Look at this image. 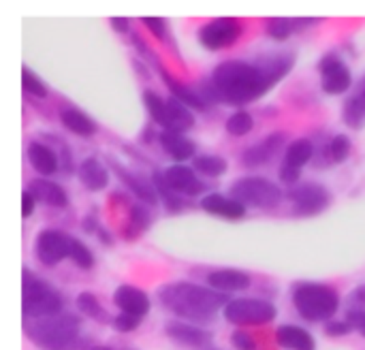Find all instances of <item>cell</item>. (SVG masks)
Masks as SVG:
<instances>
[{"instance_id": "6da1fadb", "label": "cell", "mask_w": 365, "mask_h": 350, "mask_svg": "<svg viewBox=\"0 0 365 350\" xmlns=\"http://www.w3.org/2000/svg\"><path fill=\"white\" fill-rule=\"evenodd\" d=\"M293 66V53L259 56L255 62L227 60L214 68L210 83L216 90L218 101L242 107L265 96L274 86H278L289 75Z\"/></svg>"}, {"instance_id": "7a4b0ae2", "label": "cell", "mask_w": 365, "mask_h": 350, "mask_svg": "<svg viewBox=\"0 0 365 350\" xmlns=\"http://www.w3.org/2000/svg\"><path fill=\"white\" fill-rule=\"evenodd\" d=\"M231 299L227 295L195 282H169L158 289V304L186 323H210Z\"/></svg>"}, {"instance_id": "3957f363", "label": "cell", "mask_w": 365, "mask_h": 350, "mask_svg": "<svg viewBox=\"0 0 365 350\" xmlns=\"http://www.w3.org/2000/svg\"><path fill=\"white\" fill-rule=\"evenodd\" d=\"M26 338L41 350H81V321L75 314H56L47 319L26 321Z\"/></svg>"}, {"instance_id": "277c9868", "label": "cell", "mask_w": 365, "mask_h": 350, "mask_svg": "<svg viewBox=\"0 0 365 350\" xmlns=\"http://www.w3.org/2000/svg\"><path fill=\"white\" fill-rule=\"evenodd\" d=\"M293 306L308 323H329L340 310V295L329 284L299 282L293 287Z\"/></svg>"}, {"instance_id": "5b68a950", "label": "cell", "mask_w": 365, "mask_h": 350, "mask_svg": "<svg viewBox=\"0 0 365 350\" xmlns=\"http://www.w3.org/2000/svg\"><path fill=\"white\" fill-rule=\"evenodd\" d=\"M64 299L45 278L36 276L30 269H24L21 276V310L26 321L47 319L62 314Z\"/></svg>"}, {"instance_id": "8992f818", "label": "cell", "mask_w": 365, "mask_h": 350, "mask_svg": "<svg viewBox=\"0 0 365 350\" xmlns=\"http://www.w3.org/2000/svg\"><path fill=\"white\" fill-rule=\"evenodd\" d=\"M229 195L237 199L246 207H257V210H274L282 203L284 192L282 188L261 175H248L240 177L231 184Z\"/></svg>"}, {"instance_id": "52a82bcc", "label": "cell", "mask_w": 365, "mask_h": 350, "mask_svg": "<svg viewBox=\"0 0 365 350\" xmlns=\"http://www.w3.org/2000/svg\"><path fill=\"white\" fill-rule=\"evenodd\" d=\"M225 321L235 325L237 329L240 327H246V325H267L272 323L276 316H278V308L267 302V299H261V297H237V299H231L225 310Z\"/></svg>"}, {"instance_id": "ba28073f", "label": "cell", "mask_w": 365, "mask_h": 350, "mask_svg": "<svg viewBox=\"0 0 365 350\" xmlns=\"http://www.w3.org/2000/svg\"><path fill=\"white\" fill-rule=\"evenodd\" d=\"M242 34H244V24L237 17H216L203 24L197 32L201 47L210 51H220L235 45Z\"/></svg>"}, {"instance_id": "9c48e42d", "label": "cell", "mask_w": 365, "mask_h": 350, "mask_svg": "<svg viewBox=\"0 0 365 350\" xmlns=\"http://www.w3.org/2000/svg\"><path fill=\"white\" fill-rule=\"evenodd\" d=\"M287 199L293 203L295 214L299 216H317L327 210L331 203V192L323 184L317 182H304L297 186H291L287 192Z\"/></svg>"}, {"instance_id": "30bf717a", "label": "cell", "mask_w": 365, "mask_h": 350, "mask_svg": "<svg viewBox=\"0 0 365 350\" xmlns=\"http://www.w3.org/2000/svg\"><path fill=\"white\" fill-rule=\"evenodd\" d=\"M319 75H321V90L329 96H340L349 92L353 86V73L349 64L336 53H325L319 60Z\"/></svg>"}, {"instance_id": "8fae6325", "label": "cell", "mask_w": 365, "mask_h": 350, "mask_svg": "<svg viewBox=\"0 0 365 350\" xmlns=\"http://www.w3.org/2000/svg\"><path fill=\"white\" fill-rule=\"evenodd\" d=\"M71 237L68 233H62L58 229H43L34 240V254L45 267H56L60 261L68 259L71 250Z\"/></svg>"}, {"instance_id": "7c38bea8", "label": "cell", "mask_w": 365, "mask_h": 350, "mask_svg": "<svg viewBox=\"0 0 365 350\" xmlns=\"http://www.w3.org/2000/svg\"><path fill=\"white\" fill-rule=\"evenodd\" d=\"M287 135L284 133H272L265 139H261L259 143L246 148L242 152V165L246 169H257V167H265L269 165L282 150H287Z\"/></svg>"}, {"instance_id": "4fadbf2b", "label": "cell", "mask_w": 365, "mask_h": 350, "mask_svg": "<svg viewBox=\"0 0 365 350\" xmlns=\"http://www.w3.org/2000/svg\"><path fill=\"white\" fill-rule=\"evenodd\" d=\"M163 177L169 184V188L173 192H178L180 197L192 199V197H199V195L205 192V184L201 182L199 173L192 167L175 163V165H171V167H167L163 171Z\"/></svg>"}, {"instance_id": "5bb4252c", "label": "cell", "mask_w": 365, "mask_h": 350, "mask_svg": "<svg viewBox=\"0 0 365 350\" xmlns=\"http://www.w3.org/2000/svg\"><path fill=\"white\" fill-rule=\"evenodd\" d=\"M113 304L122 314L135 316L139 321H143L150 314V308H152L148 293L143 289H139V287H133V284H120L113 291Z\"/></svg>"}, {"instance_id": "9a60e30c", "label": "cell", "mask_w": 365, "mask_h": 350, "mask_svg": "<svg viewBox=\"0 0 365 350\" xmlns=\"http://www.w3.org/2000/svg\"><path fill=\"white\" fill-rule=\"evenodd\" d=\"M165 334L173 342H178L182 346H190V349H205L212 342L210 331L201 329L195 323H186V321H169L165 325Z\"/></svg>"}, {"instance_id": "2e32d148", "label": "cell", "mask_w": 365, "mask_h": 350, "mask_svg": "<svg viewBox=\"0 0 365 350\" xmlns=\"http://www.w3.org/2000/svg\"><path fill=\"white\" fill-rule=\"evenodd\" d=\"M252 284L250 274H246L244 269H233V267H225V269H214L207 274V287L218 291V293H240L246 291Z\"/></svg>"}, {"instance_id": "e0dca14e", "label": "cell", "mask_w": 365, "mask_h": 350, "mask_svg": "<svg viewBox=\"0 0 365 350\" xmlns=\"http://www.w3.org/2000/svg\"><path fill=\"white\" fill-rule=\"evenodd\" d=\"M201 210L218 216V218H227V220H240L246 216V205H242L237 199L227 197L222 192H210L201 199Z\"/></svg>"}, {"instance_id": "ac0fdd59", "label": "cell", "mask_w": 365, "mask_h": 350, "mask_svg": "<svg viewBox=\"0 0 365 350\" xmlns=\"http://www.w3.org/2000/svg\"><path fill=\"white\" fill-rule=\"evenodd\" d=\"M26 156H28L30 167L43 177H51L53 173L60 171V158L51 145H45L41 141H32L26 150Z\"/></svg>"}, {"instance_id": "d6986e66", "label": "cell", "mask_w": 365, "mask_h": 350, "mask_svg": "<svg viewBox=\"0 0 365 350\" xmlns=\"http://www.w3.org/2000/svg\"><path fill=\"white\" fill-rule=\"evenodd\" d=\"M342 122L353 130L365 128V75L355 83V88L351 90V94L344 101Z\"/></svg>"}, {"instance_id": "ffe728a7", "label": "cell", "mask_w": 365, "mask_h": 350, "mask_svg": "<svg viewBox=\"0 0 365 350\" xmlns=\"http://www.w3.org/2000/svg\"><path fill=\"white\" fill-rule=\"evenodd\" d=\"M77 177L90 192H101L109 186V169L96 156H88L79 163Z\"/></svg>"}, {"instance_id": "44dd1931", "label": "cell", "mask_w": 365, "mask_h": 350, "mask_svg": "<svg viewBox=\"0 0 365 350\" xmlns=\"http://www.w3.org/2000/svg\"><path fill=\"white\" fill-rule=\"evenodd\" d=\"M113 171L118 173V177L122 180V184L145 205H156L158 203V192L154 188V184H150L145 177H141L139 173L126 169V167H120L118 163H113Z\"/></svg>"}, {"instance_id": "7402d4cb", "label": "cell", "mask_w": 365, "mask_h": 350, "mask_svg": "<svg viewBox=\"0 0 365 350\" xmlns=\"http://www.w3.org/2000/svg\"><path fill=\"white\" fill-rule=\"evenodd\" d=\"M28 190L34 195L36 201L49 205V207H56V210H62L68 205V195L66 190L58 184V182H51L47 177H36L30 182Z\"/></svg>"}, {"instance_id": "603a6c76", "label": "cell", "mask_w": 365, "mask_h": 350, "mask_svg": "<svg viewBox=\"0 0 365 350\" xmlns=\"http://www.w3.org/2000/svg\"><path fill=\"white\" fill-rule=\"evenodd\" d=\"M158 141L163 145V150L173 158L178 160L180 165L184 160H195V154H197V143L192 139H188L186 135L182 133H171V130H163L158 135Z\"/></svg>"}, {"instance_id": "cb8c5ba5", "label": "cell", "mask_w": 365, "mask_h": 350, "mask_svg": "<svg viewBox=\"0 0 365 350\" xmlns=\"http://www.w3.org/2000/svg\"><path fill=\"white\" fill-rule=\"evenodd\" d=\"M160 77H163L165 86L169 88L171 96L178 98L180 103H184L188 109H197V111H205V109H207L210 103L203 98V94H201L199 90H195V88H190V86H186V83H182V81H178V79L171 77L165 68H160Z\"/></svg>"}, {"instance_id": "d4e9b609", "label": "cell", "mask_w": 365, "mask_h": 350, "mask_svg": "<svg viewBox=\"0 0 365 350\" xmlns=\"http://www.w3.org/2000/svg\"><path fill=\"white\" fill-rule=\"evenodd\" d=\"M276 342L284 350H317L314 336L299 325H280L276 329Z\"/></svg>"}, {"instance_id": "484cf974", "label": "cell", "mask_w": 365, "mask_h": 350, "mask_svg": "<svg viewBox=\"0 0 365 350\" xmlns=\"http://www.w3.org/2000/svg\"><path fill=\"white\" fill-rule=\"evenodd\" d=\"M195 113L192 109H188L184 103H180L178 98L169 96L167 98V124L163 130H171V133H186L190 128H195Z\"/></svg>"}, {"instance_id": "4316f807", "label": "cell", "mask_w": 365, "mask_h": 350, "mask_svg": "<svg viewBox=\"0 0 365 350\" xmlns=\"http://www.w3.org/2000/svg\"><path fill=\"white\" fill-rule=\"evenodd\" d=\"M60 122L68 133H73L77 137H92L98 130L96 122L77 107H62L60 109Z\"/></svg>"}, {"instance_id": "83f0119b", "label": "cell", "mask_w": 365, "mask_h": 350, "mask_svg": "<svg viewBox=\"0 0 365 350\" xmlns=\"http://www.w3.org/2000/svg\"><path fill=\"white\" fill-rule=\"evenodd\" d=\"M150 225H152V212H150V207L145 203H135L128 210V220H126V225L122 229V237L126 242H135L137 237H141L148 231Z\"/></svg>"}, {"instance_id": "f1b7e54d", "label": "cell", "mask_w": 365, "mask_h": 350, "mask_svg": "<svg viewBox=\"0 0 365 350\" xmlns=\"http://www.w3.org/2000/svg\"><path fill=\"white\" fill-rule=\"evenodd\" d=\"M317 150H314V143L306 137H299L295 141L289 143V148L284 150V156H282V165L291 167V169H297L302 171L306 165L312 163Z\"/></svg>"}, {"instance_id": "f546056e", "label": "cell", "mask_w": 365, "mask_h": 350, "mask_svg": "<svg viewBox=\"0 0 365 350\" xmlns=\"http://www.w3.org/2000/svg\"><path fill=\"white\" fill-rule=\"evenodd\" d=\"M312 21L317 19H289V17H274V19H267L265 24V32L269 38L274 41H287L295 30L299 28H306L310 26Z\"/></svg>"}, {"instance_id": "4dcf8cb0", "label": "cell", "mask_w": 365, "mask_h": 350, "mask_svg": "<svg viewBox=\"0 0 365 350\" xmlns=\"http://www.w3.org/2000/svg\"><path fill=\"white\" fill-rule=\"evenodd\" d=\"M192 169L199 175H205V177H220V175L227 173L229 163H227L225 156H218V154H201V156H195Z\"/></svg>"}, {"instance_id": "1f68e13d", "label": "cell", "mask_w": 365, "mask_h": 350, "mask_svg": "<svg viewBox=\"0 0 365 350\" xmlns=\"http://www.w3.org/2000/svg\"><path fill=\"white\" fill-rule=\"evenodd\" d=\"M152 184H154V188H156V192H158V199L165 203V207L169 210V212H180V210H184V197H180L178 192H173L171 188H169V184L165 182V177H163V171H156L154 175H152Z\"/></svg>"}, {"instance_id": "d6a6232c", "label": "cell", "mask_w": 365, "mask_h": 350, "mask_svg": "<svg viewBox=\"0 0 365 350\" xmlns=\"http://www.w3.org/2000/svg\"><path fill=\"white\" fill-rule=\"evenodd\" d=\"M75 306L79 310V314H83L86 319H92L96 323H105L107 321V312L101 306L98 297L94 293H79L75 299Z\"/></svg>"}, {"instance_id": "836d02e7", "label": "cell", "mask_w": 365, "mask_h": 350, "mask_svg": "<svg viewBox=\"0 0 365 350\" xmlns=\"http://www.w3.org/2000/svg\"><path fill=\"white\" fill-rule=\"evenodd\" d=\"M225 128H227V133H229L231 137H246V135L252 133V128H255V118H252L248 111L237 109V111H233V113L227 118Z\"/></svg>"}, {"instance_id": "e575fe53", "label": "cell", "mask_w": 365, "mask_h": 350, "mask_svg": "<svg viewBox=\"0 0 365 350\" xmlns=\"http://www.w3.org/2000/svg\"><path fill=\"white\" fill-rule=\"evenodd\" d=\"M143 105H145L152 122H156L158 126L165 128V124H167V101L163 96H158L154 90H145L143 92Z\"/></svg>"}, {"instance_id": "d590c367", "label": "cell", "mask_w": 365, "mask_h": 350, "mask_svg": "<svg viewBox=\"0 0 365 350\" xmlns=\"http://www.w3.org/2000/svg\"><path fill=\"white\" fill-rule=\"evenodd\" d=\"M68 259H71L79 269H92V267H94V263H96V259H94L92 250H90L83 242H79L77 237H71Z\"/></svg>"}, {"instance_id": "8d00e7d4", "label": "cell", "mask_w": 365, "mask_h": 350, "mask_svg": "<svg viewBox=\"0 0 365 350\" xmlns=\"http://www.w3.org/2000/svg\"><path fill=\"white\" fill-rule=\"evenodd\" d=\"M21 88L26 94L34 96V98H45L47 96V86L41 81V77L30 71L28 66H21Z\"/></svg>"}, {"instance_id": "74e56055", "label": "cell", "mask_w": 365, "mask_h": 350, "mask_svg": "<svg viewBox=\"0 0 365 350\" xmlns=\"http://www.w3.org/2000/svg\"><path fill=\"white\" fill-rule=\"evenodd\" d=\"M351 150H353V141L349 135L344 133H338L329 139V156H331V163H344L349 156H351Z\"/></svg>"}, {"instance_id": "f35d334b", "label": "cell", "mask_w": 365, "mask_h": 350, "mask_svg": "<svg viewBox=\"0 0 365 350\" xmlns=\"http://www.w3.org/2000/svg\"><path fill=\"white\" fill-rule=\"evenodd\" d=\"M346 312H355L365 316V284H359L353 289L346 297Z\"/></svg>"}, {"instance_id": "ab89813d", "label": "cell", "mask_w": 365, "mask_h": 350, "mask_svg": "<svg viewBox=\"0 0 365 350\" xmlns=\"http://www.w3.org/2000/svg\"><path fill=\"white\" fill-rule=\"evenodd\" d=\"M141 323H143V321H139V319H135V316H128V314H122V312H118V314L111 319L113 329L120 331V334H130V331H135Z\"/></svg>"}, {"instance_id": "60d3db41", "label": "cell", "mask_w": 365, "mask_h": 350, "mask_svg": "<svg viewBox=\"0 0 365 350\" xmlns=\"http://www.w3.org/2000/svg\"><path fill=\"white\" fill-rule=\"evenodd\" d=\"M231 346L235 350H257V342H255V338L248 331L235 329L231 334Z\"/></svg>"}, {"instance_id": "b9f144b4", "label": "cell", "mask_w": 365, "mask_h": 350, "mask_svg": "<svg viewBox=\"0 0 365 350\" xmlns=\"http://www.w3.org/2000/svg\"><path fill=\"white\" fill-rule=\"evenodd\" d=\"M141 21L158 41H167V21L163 17H143Z\"/></svg>"}, {"instance_id": "7bdbcfd3", "label": "cell", "mask_w": 365, "mask_h": 350, "mask_svg": "<svg viewBox=\"0 0 365 350\" xmlns=\"http://www.w3.org/2000/svg\"><path fill=\"white\" fill-rule=\"evenodd\" d=\"M325 334L329 338H344V336L353 334V327L349 325L346 319L344 321H329V323H325Z\"/></svg>"}, {"instance_id": "ee69618b", "label": "cell", "mask_w": 365, "mask_h": 350, "mask_svg": "<svg viewBox=\"0 0 365 350\" xmlns=\"http://www.w3.org/2000/svg\"><path fill=\"white\" fill-rule=\"evenodd\" d=\"M278 177H280L284 184H289V186H297V184H299V177H302V171L291 169V167H287V165H280Z\"/></svg>"}, {"instance_id": "f6af8a7d", "label": "cell", "mask_w": 365, "mask_h": 350, "mask_svg": "<svg viewBox=\"0 0 365 350\" xmlns=\"http://www.w3.org/2000/svg\"><path fill=\"white\" fill-rule=\"evenodd\" d=\"M34 207H36V199H34V195L30 190H26L21 195V216L24 218H30L34 214Z\"/></svg>"}, {"instance_id": "bcb514c9", "label": "cell", "mask_w": 365, "mask_h": 350, "mask_svg": "<svg viewBox=\"0 0 365 350\" xmlns=\"http://www.w3.org/2000/svg\"><path fill=\"white\" fill-rule=\"evenodd\" d=\"M346 321H349V325L353 327V331H359L365 338V316L355 314V312H346Z\"/></svg>"}, {"instance_id": "7dc6e473", "label": "cell", "mask_w": 365, "mask_h": 350, "mask_svg": "<svg viewBox=\"0 0 365 350\" xmlns=\"http://www.w3.org/2000/svg\"><path fill=\"white\" fill-rule=\"evenodd\" d=\"M98 229H101V225H98V220H96V216H86L83 220H81V231H86V233H98Z\"/></svg>"}, {"instance_id": "c3c4849f", "label": "cell", "mask_w": 365, "mask_h": 350, "mask_svg": "<svg viewBox=\"0 0 365 350\" xmlns=\"http://www.w3.org/2000/svg\"><path fill=\"white\" fill-rule=\"evenodd\" d=\"M111 28L115 32H128L130 30V21H128V17H111Z\"/></svg>"}, {"instance_id": "681fc988", "label": "cell", "mask_w": 365, "mask_h": 350, "mask_svg": "<svg viewBox=\"0 0 365 350\" xmlns=\"http://www.w3.org/2000/svg\"><path fill=\"white\" fill-rule=\"evenodd\" d=\"M96 237H98V240H101V242H103L105 246H111V244H113V237H111V233H109V231H107L105 227H101V229H98Z\"/></svg>"}, {"instance_id": "f907efd6", "label": "cell", "mask_w": 365, "mask_h": 350, "mask_svg": "<svg viewBox=\"0 0 365 350\" xmlns=\"http://www.w3.org/2000/svg\"><path fill=\"white\" fill-rule=\"evenodd\" d=\"M90 350H115V349H111V346H92Z\"/></svg>"}, {"instance_id": "816d5d0a", "label": "cell", "mask_w": 365, "mask_h": 350, "mask_svg": "<svg viewBox=\"0 0 365 350\" xmlns=\"http://www.w3.org/2000/svg\"><path fill=\"white\" fill-rule=\"evenodd\" d=\"M207 350H216V349H207Z\"/></svg>"}]
</instances>
